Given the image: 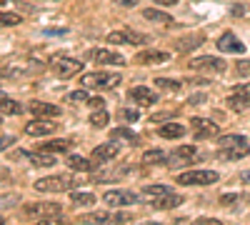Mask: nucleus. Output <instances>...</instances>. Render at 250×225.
Listing matches in <instances>:
<instances>
[{"label": "nucleus", "mask_w": 250, "mask_h": 225, "mask_svg": "<svg viewBox=\"0 0 250 225\" xmlns=\"http://www.w3.org/2000/svg\"><path fill=\"white\" fill-rule=\"evenodd\" d=\"M118 153H120L118 143L110 138L108 143H103V145H98V148L93 150V160H98V163H103V160H113Z\"/></svg>", "instance_id": "obj_18"}, {"label": "nucleus", "mask_w": 250, "mask_h": 225, "mask_svg": "<svg viewBox=\"0 0 250 225\" xmlns=\"http://www.w3.org/2000/svg\"><path fill=\"white\" fill-rule=\"evenodd\" d=\"M240 195H235V193H230V195H223L220 198V205H230V203H235Z\"/></svg>", "instance_id": "obj_41"}, {"label": "nucleus", "mask_w": 250, "mask_h": 225, "mask_svg": "<svg viewBox=\"0 0 250 225\" xmlns=\"http://www.w3.org/2000/svg\"><path fill=\"white\" fill-rule=\"evenodd\" d=\"M0 98H3V93H0Z\"/></svg>", "instance_id": "obj_52"}, {"label": "nucleus", "mask_w": 250, "mask_h": 225, "mask_svg": "<svg viewBox=\"0 0 250 225\" xmlns=\"http://www.w3.org/2000/svg\"><path fill=\"white\" fill-rule=\"evenodd\" d=\"M180 203H183V198H180L178 193H173V190H170L168 195L158 198V200H155V205H158V208H163V210H168V208H178Z\"/></svg>", "instance_id": "obj_26"}, {"label": "nucleus", "mask_w": 250, "mask_h": 225, "mask_svg": "<svg viewBox=\"0 0 250 225\" xmlns=\"http://www.w3.org/2000/svg\"><path fill=\"white\" fill-rule=\"evenodd\" d=\"M88 103H90V105H93V108L98 110V108H103V103H105V100H103V98H90Z\"/></svg>", "instance_id": "obj_47"}, {"label": "nucleus", "mask_w": 250, "mask_h": 225, "mask_svg": "<svg viewBox=\"0 0 250 225\" xmlns=\"http://www.w3.org/2000/svg\"><path fill=\"white\" fill-rule=\"evenodd\" d=\"M33 165H38V168H50V165H55V158H53V153H45V150H40V153H23Z\"/></svg>", "instance_id": "obj_20"}, {"label": "nucleus", "mask_w": 250, "mask_h": 225, "mask_svg": "<svg viewBox=\"0 0 250 225\" xmlns=\"http://www.w3.org/2000/svg\"><path fill=\"white\" fill-rule=\"evenodd\" d=\"M23 18L18 13H0V28H13V25H20Z\"/></svg>", "instance_id": "obj_31"}, {"label": "nucleus", "mask_w": 250, "mask_h": 225, "mask_svg": "<svg viewBox=\"0 0 250 225\" xmlns=\"http://www.w3.org/2000/svg\"><path fill=\"white\" fill-rule=\"evenodd\" d=\"M18 203V195H0V208H13Z\"/></svg>", "instance_id": "obj_38"}, {"label": "nucleus", "mask_w": 250, "mask_h": 225, "mask_svg": "<svg viewBox=\"0 0 250 225\" xmlns=\"http://www.w3.org/2000/svg\"><path fill=\"white\" fill-rule=\"evenodd\" d=\"M143 193L148 195V198H155V200H158V198H163V195L170 193V185H145Z\"/></svg>", "instance_id": "obj_30"}, {"label": "nucleus", "mask_w": 250, "mask_h": 225, "mask_svg": "<svg viewBox=\"0 0 250 225\" xmlns=\"http://www.w3.org/2000/svg\"><path fill=\"white\" fill-rule=\"evenodd\" d=\"M203 43H205V35H203V33H193V35L180 38L178 43H175V50H178V53H190V50L200 48Z\"/></svg>", "instance_id": "obj_17"}, {"label": "nucleus", "mask_w": 250, "mask_h": 225, "mask_svg": "<svg viewBox=\"0 0 250 225\" xmlns=\"http://www.w3.org/2000/svg\"><path fill=\"white\" fill-rule=\"evenodd\" d=\"M190 128L195 130V138L198 140H205V138H210V135H218V125L210 120H205V118H193L190 120Z\"/></svg>", "instance_id": "obj_12"}, {"label": "nucleus", "mask_w": 250, "mask_h": 225, "mask_svg": "<svg viewBox=\"0 0 250 225\" xmlns=\"http://www.w3.org/2000/svg\"><path fill=\"white\" fill-rule=\"evenodd\" d=\"M30 113L38 115V118H58L60 108L50 105V103H43V100H30Z\"/></svg>", "instance_id": "obj_19"}, {"label": "nucleus", "mask_w": 250, "mask_h": 225, "mask_svg": "<svg viewBox=\"0 0 250 225\" xmlns=\"http://www.w3.org/2000/svg\"><path fill=\"white\" fill-rule=\"evenodd\" d=\"M70 203H75V205H93L95 195L93 193H70Z\"/></svg>", "instance_id": "obj_32"}, {"label": "nucleus", "mask_w": 250, "mask_h": 225, "mask_svg": "<svg viewBox=\"0 0 250 225\" xmlns=\"http://www.w3.org/2000/svg\"><path fill=\"white\" fill-rule=\"evenodd\" d=\"M218 50H223V53H245V43H240L238 40V35L235 33H223L220 38H218Z\"/></svg>", "instance_id": "obj_10"}, {"label": "nucleus", "mask_w": 250, "mask_h": 225, "mask_svg": "<svg viewBox=\"0 0 250 225\" xmlns=\"http://www.w3.org/2000/svg\"><path fill=\"white\" fill-rule=\"evenodd\" d=\"M108 123H110V115H108L105 108H98V110L90 115V125H93V128H105Z\"/></svg>", "instance_id": "obj_29"}, {"label": "nucleus", "mask_w": 250, "mask_h": 225, "mask_svg": "<svg viewBox=\"0 0 250 225\" xmlns=\"http://www.w3.org/2000/svg\"><path fill=\"white\" fill-rule=\"evenodd\" d=\"M120 118L123 120H138V110L135 108H123L120 110Z\"/></svg>", "instance_id": "obj_39"}, {"label": "nucleus", "mask_w": 250, "mask_h": 225, "mask_svg": "<svg viewBox=\"0 0 250 225\" xmlns=\"http://www.w3.org/2000/svg\"><path fill=\"white\" fill-rule=\"evenodd\" d=\"M3 223H5V220H3V218H0V225H3Z\"/></svg>", "instance_id": "obj_51"}, {"label": "nucleus", "mask_w": 250, "mask_h": 225, "mask_svg": "<svg viewBox=\"0 0 250 225\" xmlns=\"http://www.w3.org/2000/svg\"><path fill=\"white\" fill-rule=\"evenodd\" d=\"M250 153V145L248 143H243V145H220L218 150V158L220 160H240Z\"/></svg>", "instance_id": "obj_16"}, {"label": "nucleus", "mask_w": 250, "mask_h": 225, "mask_svg": "<svg viewBox=\"0 0 250 225\" xmlns=\"http://www.w3.org/2000/svg\"><path fill=\"white\" fill-rule=\"evenodd\" d=\"M198 225H220V220L218 218H200V220H195Z\"/></svg>", "instance_id": "obj_42"}, {"label": "nucleus", "mask_w": 250, "mask_h": 225, "mask_svg": "<svg viewBox=\"0 0 250 225\" xmlns=\"http://www.w3.org/2000/svg\"><path fill=\"white\" fill-rule=\"evenodd\" d=\"M73 188H75V180L70 175H50V178L35 180L38 193H70Z\"/></svg>", "instance_id": "obj_1"}, {"label": "nucleus", "mask_w": 250, "mask_h": 225, "mask_svg": "<svg viewBox=\"0 0 250 225\" xmlns=\"http://www.w3.org/2000/svg\"><path fill=\"white\" fill-rule=\"evenodd\" d=\"M233 93H235V95H240V98H245L248 103H250V83H240Z\"/></svg>", "instance_id": "obj_37"}, {"label": "nucleus", "mask_w": 250, "mask_h": 225, "mask_svg": "<svg viewBox=\"0 0 250 225\" xmlns=\"http://www.w3.org/2000/svg\"><path fill=\"white\" fill-rule=\"evenodd\" d=\"M23 213L38 223H48V220L58 218L62 213V208H60V203H30V205L23 208Z\"/></svg>", "instance_id": "obj_2"}, {"label": "nucleus", "mask_w": 250, "mask_h": 225, "mask_svg": "<svg viewBox=\"0 0 250 225\" xmlns=\"http://www.w3.org/2000/svg\"><path fill=\"white\" fill-rule=\"evenodd\" d=\"M128 98L133 100V103H138V105H153V103H158V93H153L150 88H145V85L133 88L128 93Z\"/></svg>", "instance_id": "obj_13"}, {"label": "nucleus", "mask_w": 250, "mask_h": 225, "mask_svg": "<svg viewBox=\"0 0 250 225\" xmlns=\"http://www.w3.org/2000/svg\"><path fill=\"white\" fill-rule=\"evenodd\" d=\"M228 105H230L233 110H238V113L250 108V103H248V100H245V98H240V95H235V93H233L230 98H228Z\"/></svg>", "instance_id": "obj_34"}, {"label": "nucleus", "mask_w": 250, "mask_h": 225, "mask_svg": "<svg viewBox=\"0 0 250 225\" xmlns=\"http://www.w3.org/2000/svg\"><path fill=\"white\" fill-rule=\"evenodd\" d=\"M118 5H123V8H135L138 5V0H115Z\"/></svg>", "instance_id": "obj_46"}, {"label": "nucleus", "mask_w": 250, "mask_h": 225, "mask_svg": "<svg viewBox=\"0 0 250 225\" xmlns=\"http://www.w3.org/2000/svg\"><path fill=\"white\" fill-rule=\"evenodd\" d=\"M55 128H58V123H50V118H48V120L38 118V120H33V123H28V125H25V133L38 138V135H50V133H55Z\"/></svg>", "instance_id": "obj_14"}, {"label": "nucleus", "mask_w": 250, "mask_h": 225, "mask_svg": "<svg viewBox=\"0 0 250 225\" xmlns=\"http://www.w3.org/2000/svg\"><path fill=\"white\" fill-rule=\"evenodd\" d=\"M195 153H198V150H195L193 145H180L175 153L168 155V165H170V168H175V165H185V163H190V160L195 158Z\"/></svg>", "instance_id": "obj_15"}, {"label": "nucleus", "mask_w": 250, "mask_h": 225, "mask_svg": "<svg viewBox=\"0 0 250 225\" xmlns=\"http://www.w3.org/2000/svg\"><path fill=\"white\" fill-rule=\"evenodd\" d=\"M190 68H193V70H200V73H223V70H225V63H223L220 58L205 55V58L190 60Z\"/></svg>", "instance_id": "obj_9"}, {"label": "nucleus", "mask_w": 250, "mask_h": 225, "mask_svg": "<svg viewBox=\"0 0 250 225\" xmlns=\"http://www.w3.org/2000/svg\"><path fill=\"white\" fill-rule=\"evenodd\" d=\"M143 18H145V20H150V23H160V25L173 23V18H170L168 13L158 10V8H148V10H143Z\"/></svg>", "instance_id": "obj_22"}, {"label": "nucleus", "mask_w": 250, "mask_h": 225, "mask_svg": "<svg viewBox=\"0 0 250 225\" xmlns=\"http://www.w3.org/2000/svg\"><path fill=\"white\" fill-rule=\"evenodd\" d=\"M43 33H45V35H65V28H58V30H50V28H48V30H43Z\"/></svg>", "instance_id": "obj_48"}, {"label": "nucleus", "mask_w": 250, "mask_h": 225, "mask_svg": "<svg viewBox=\"0 0 250 225\" xmlns=\"http://www.w3.org/2000/svg\"><path fill=\"white\" fill-rule=\"evenodd\" d=\"M240 180L245 183V185H250V170H243V173H240Z\"/></svg>", "instance_id": "obj_49"}, {"label": "nucleus", "mask_w": 250, "mask_h": 225, "mask_svg": "<svg viewBox=\"0 0 250 225\" xmlns=\"http://www.w3.org/2000/svg\"><path fill=\"white\" fill-rule=\"evenodd\" d=\"M243 143H248L243 135H223L220 138V145H243Z\"/></svg>", "instance_id": "obj_35"}, {"label": "nucleus", "mask_w": 250, "mask_h": 225, "mask_svg": "<svg viewBox=\"0 0 250 225\" xmlns=\"http://www.w3.org/2000/svg\"><path fill=\"white\" fill-rule=\"evenodd\" d=\"M5 3H8V0H0V5H5Z\"/></svg>", "instance_id": "obj_50"}, {"label": "nucleus", "mask_w": 250, "mask_h": 225, "mask_svg": "<svg viewBox=\"0 0 250 225\" xmlns=\"http://www.w3.org/2000/svg\"><path fill=\"white\" fill-rule=\"evenodd\" d=\"M145 165H168V153L165 150H148L143 155Z\"/></svg>", "instance_id": "obj_23"}, {"label": "nucleus", "mask_w": 250, "mask_h": 225, "mask_svg": "<svg viewBox=\"0 0 250 225\" xmlns=\"http://www.w3.org/2000/svg\"><path fill=\"white\" fill-rule=\"evenodd\" d=\"M155 85H158L160 90H170V93L180 90V83H178V80H173V78H158Z\"/></svg>", "instance_id": "obj_33"}, {"label": "nucleus", "mask_w": 250, "mask_h": 225, "mask_svg": "<svg viewBox=\"0 0 250 225\" xmlns=\"http://www.w3.org/2000/svg\"><path fill=\"white\" fill-rule=\"evenodd\" d=\"M53 70L58 78H73L83 70V63L75 58H55V63H53Z\"/></svg>", "instance_id": "obj_6"}, {"label": "nucleus", "mask_w": 250, "mask_h": 225, "mask_svg": "<svg viewBox=\"0 0 250 225\" xmlns=\"http://www.w3.org/2000/svg\"><path fill=\"white\" fill-rule=\"evenodd\" d=\"M103 200H105L108 205H113V208L133 205V203H138V193H133V190H108L105 195H103Z\"/></svg>", "instance_id": "obj_7"}, {"label": "nucleus", "mask_w": 250, "mask_h": 225, "mask_svg": "<svg viewBox=\"0 0 250 225\" xmlns=\"http://www.w3.org/2000/svg\"><path fill=\"white\" fill-rule=\"evenodd\" d=\"M183 135H185V125H180V123H165L160 128V138H165V140H175Z\"/></svg>", "instance_id": "obj_21"}, {"label": "nucleus", "mask_w": 250, "mask_h": 225, "mask_svg": "<svg viewBox=\"0 0 250 225\" xmlns=\"http://www.w3.org/2000/svg\"><path fill=\"white\" fill-rule=\"evenodd\" d=\"M0 113H5V115H20L23 113V105L18 103V100H10V98H0Z\"/></svg>", "instance_id": "obj_27"}, {"label": "nucleus", "mask_w": 250, "mask_h": 225, "mask_svg": "<svg viewBox=\"0 0 250 225\" xmlns=\"http://www.w3.org/2000/svg\"><path fill=\"white\" fill-rule=\"evenodd\" d=\"M220 180V175L215 170H188L183 175H178L180 185H215Z\"/></svg>", "instance_id": "obj_4"}, {"label": "nucleus", "mask_w": 250, "mask_h": 225, "mask_svg": "<svg viewBox=\"0 0 250 225\" xmlns=\"http://www.w3.org/2000/svg\"><path fill=\"white\" fill-rule=\"evenodd\" d=\"M120 83V75L118 73H88L85 78H83V85L85 88H95V90H108V88H115Z\"/></svg>", "instance_id": "obj_3"}, {"label": "nucleus", "mask_w": 250, "mask_h": 225, "mask_svg": "<svg viewBox=\"0 0 250 225\" xmlns=\"http://www.w3.org/2000/svg\"><path fill=\"white\" fill-rule=\"evenodd\" d=\"M238 73L240 75H248L250 73V63H248V60H240V63H238Z\"/></svg>", "instance_id": "obj_43"}, {"label": "nucleus", "mask_w": 250, "mask_h": 225, "mask_svg": "<svg viewBox=\"0 0 250 225\" xmlns=\"http://www.w3.org/2000/svg\"><path fill=\"white\" fill-rule=\"evenodd\" d=\"M110 138H113V140H128L130 145H138V140H140L138 133H133L130 128H115V130L110 133Z\"/></svg>", "instance_id": "obj_28"}, {"label": "nucleus", "mask_w": 250, "mask_h": 225, "mask_svg": "<svg viewBox=\"0 0 250 225\" xmlns=\"http://www.w3.org/2000/svg\"><path fill=\"white\" fill-rule=\"evenodd\" d=\"M93 165H95V163L80 158V155H70V158H68V168H70V170H78V173H90Z\"/></svg>", "instance_id": "obj_25"}, {"label": "nucleus", "mask_w": 250, "mask_h": 225, "mask_svg": "<svg viewBox=\"0 0 250 225\" xmlns=\"http://www.w3.org/2000/svg\"><path fill=\"white\" fill-rule=\"evenodd\" d=\"M155 5H160V8H170V5H175L178 0H153Z\"/></svg>", "instance_id": "obj_45"}, {"label": "nucleus", "mask_w": 250, "mask_h": 225, "mask_svg": "<svg viewBox=\"0 0 250 225\" xmlns=\"http://www.w3.org/2000/svg\"><path fill=\"white\" fill-rule=\"evenodd\" d=\"M108 43L110 45H143V43H150L148 40V35H143V33H138V30H113V33H108Z\"/></svg>", "instance_id": "obj_5"}, {"label": "nucleus", "mask_w": 250, "mask_h": 225, "mask_svg": "<svg viewBox=\"0 0 250 225\" xmlns=\"http://www.w3.org/2000/svg\"><path fill=\"white\" fill-rule=\"evenodd\" d=\"M170 60V53L165 50H143L135 55V63L140 65H160V63H168Z\"/></svg>", "instance_id": "obj_11"}, {"label": "nucleus", "mask_w": 250, "mask_h": 225, "mask_svg": "<svg viewBox=\"0 0 250 225\" xmlns=\"http://www.w3.org/2000/svg\"><path fill=\"white\" fill-rule=\"evenodd\" d=\"M40 150H45V153H65V150H70V140H62V138L48 140V143L40 145Z\"/></svg>", "instance_id": "obj_24"}, {"label": "nucleus", "mask_w": 250, "mask_h": 225, "mask_svg": "<svg viewBox=\"0 0 250 225\" xmlns=\"http://www.w3.org/2000/svg\"><path fill=\"white\" fill-rule=\"evenodd\" d=\"M188 103L200 105V103H205V95H203V93H198V95H190V100H188Z\"/></svg>", "instance_id": "obj_44"}, {"label": "nucleus", "mask_w": 250, "mask_h": 225, "mask_svg": "<svg viewBox=\"0 0 250 225\" xmlns=\"http://www.w3.org/2000/svg\"><path fill=\"white\" fill-rule=\"evenodd\" d=\"M13 143H15V138H13V135H3V138H0V150H5V148H10Z\"/></svg>", "instance_id": "obj_40"}, {"label": "nucleus", "mask_w": 250, "mask_h": 225, "mask_svg": "<svg viewBox=\"0 0 250 225\" xmlns=\"http://www.w3.org/2000/svg\"><path fill=\"white\" fill-rule=\"evenodd\" d=\"M68 100H70V103H88L90 93H88V90H75V93L68 95Z\"/></svg>", "instance_id": "obj_36"}, {"label": "nucleus", "mask_w": 250, "mask_h": 225, "mask_svg": "<svg viewBox=\"0 0 250 225\" xmlns=\"http://www.w3.org/2000/svg\"><path fill=\"white\" fill-rule=\"evenodd\" d=\"M90 60L93 63H100V65H125V58L115 50H108V48H98L90 53Z\"/></svg>", "instance_id": "obj_8"}]
</instances>
